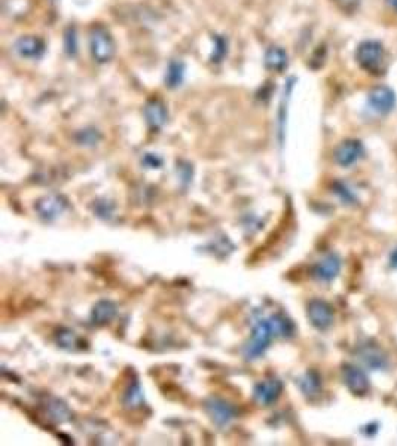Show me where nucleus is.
Listing matches in <instances>:
<instances>
[{"label": "nucleus", "mask_w": 397, "mask_h": 446, "mask_svg": "<svg viewBox=\"0 0 397 446\" xmlns=\"http://www.w3.org/2000/svg\"><path fill=\"white\" fill-rule=\"evenodd\" d=\"M90 52L94 61L106 64L117 54V43L112 33L101 24H94L90 30Z\"/></svg>", "instance_id": "1"}, {"label": "nucleus", "mask_w": 397, "mask_h": 446, "mask_svg": "<svg viewBox=\"0 0 397 446\" xmlns=\"http://www.w3.org/2000/svg\"><path fill=\"white\" fill-rule=\"evenodd\" d=\"M359 66L370 75H383L385 52L384 47L376 40L361 42L356 49Z\"/></svg>", "instance_id": "2"}, {"label": "nucleus", "mask_w": 397, "mask_h": 446, "mask_svg": "<svg viewBox=\"0 0 397 446\" xmlns=\"http://www.w3.org/2000/svg\"><path fill=\"white\" fill-rule=\"evenodd\" d=\"M272 338H276V336H274V334H272L269 321L268 320L259 321L258 326L254 327L252 340L249 343V345H247V349H245L247 358L259 357L265 351V349L268 348Z\"/></svg>", "instance_id": "3"}, {"label": "nucleus", "mask_w": 397, "mask_h": 446, "mask_svg": "<svg viewBox=\"0 0 397 446\" xmlns=\"http://www.w3.org/2000/svg\"><path fill=\"white\" fill-rule=\"evenodd\" d=\"M368 103L370 109L376 112L378 115H387L396 106V95L388 86L379 85L369 91Z\"/></svg>", "instance_id": "4"}, {"label": "nucleus", "mask_w": 397, "mask_h": 446, "mask_svg": "<svg viewBox=\"0 0 397 446\" xmlns=\"http://www.w3.org/2000/svg\"><path fill=\"white\" fill-rule=\"evenodd\" d=\"M342 380L346 387L354 396H365L370 388L368 375L357 366L346 364L342 369Z\"/></svg>", "instance_id": "5"}, {"label": "nucleus", "mask_w": 397, "mask_h": 446, "mask_svg": "<svg viewBox=\"0 0 397 446\" xmlns=\"http://www.w3.org/2000/svg\"><path fill=\"white\" fill-rule=\"evenodd\" d=\"M333 308L328 302L322 299H313L308 303V319H310L311 325L315 329H329L333 323Z\"/></svg>", "instance_id": "6"}, {"label": "nucleus", "mask_w": 397, "mask_h": 446, "mask_svg": "<svg viewBox=\"0 0 397 446\" xmlns=\"http://www.w3.org/2000/svg\"><path fill=\"white\" fill-rule=\"evenodd\" d=\"M363 151V145L359 140H346L335 149V161L341 167H351L352 164H356L361 158Z\"/></svg>", "instance_id": "7"}, {"label": "nucleus", "mask_w": 397, "mask_h": 446, "mask_svg": "<svg viewBox=\"0 0 397 446\" xmlns=\"http://www.w3.org/2000/svg\"><path fill=\"white\" fill-rule=\"evenodd\" d=\"M15 51L23 58L39 60L45 54L47 47L45 42L38 36H21L15 42Z\"/></svg>", "instance_id": "8"}, {"label": "nucleus", "mask_w": 397, "mask_h": 446, "mask_svg": "<svg viewBox=\"0 0 397 446\" xmlns=\"http://www.w3.org/2000/svg\"><path fill=\"white\" fill-rule=\"evenodd\" d=\"M283 390V384L278 380H267L259 382L254 388V399L261 405H271L276 401Z\"/></svg>", "instance_id": "9"}, {"label": "nucleus", "mask_w": 397, "mask_h": 446, "mask_svg": "<svg viewBox=\"0 0 397 446\" xmlns=\"http://www.w3.org/2000/svg\"><path fill=\"white\" fill-rule=\"evenodd\" d=\"M341 271V259L337 255L326 256L314 268V277L320 282H332Z\"/></svg>", "instance_id": "10"}, {"label": "nucleus", "mask_w": 397, "mask_h": 446, "mask_svg": "<svg viewBox=\"0 0 397 446\" xmlns=\"http://www.w3.org/2000/svg\"><path fill=\"white\" fill-rule=\"evenodd\" d=\"M145 118L151 128H154V129L161 128L167 121L165 104L158 99L149 100L145 106Z\"/></svg>", "instance_id": "11"}, {"label": "nucleus", "mask_w": 397, "mask_h": 446, "mask_svg": "<svg viewBox=\"0 0 397 446\" xmlns=\"http://www.w3.org/2000/svg\"><path fill=\"white\" fill-rule=\"evenodd\" d=\"M207 412L213 418V421L219 425L228 424L234 418V409L231 405H228L226 401L213 399L207 404Z\"/></svg>", "instance_id": "12"}, {"label": "nucleus", "mask_w": 397, "mask_h": 446, "mask_svg": "<svg viewBox=\"0 0 397 446\" xmlns=\"http://www.w3.org/2000/svg\"><path fill=\"white\" fill-rule=\"evenodd\" d=\"M360 358L374 371H383L384 367H387V357L381 351V348L376 345H366L361 348Z\"/></svg>", "instance_id": "13"}, {"label": "nucleus", "mask_w": 397, "mask_h": 446, "mask_svg": "<svg viewBox=\"0 0 397 446\" xmlns=\"http://www.w3.org/2000/svg\"><path fill=\"white\" fill-rule=\"evenodd\" d=\"M289 64V57H287V52L280 48V47H271L267 54H265V66L267 69L272 70V72H283V70L287 67Z\"/></svg>", "instance_id": "14"}, {"label": "nucleus", "mask_w": 397, "mask_h": 446, "mask_svg": "<svg viewBox=\"0 0 397 446\" xmlns=\"http://www.w3.org/2000/svg\"><path fill=\"white\" fill-rule=\"evenodd\" d=\"M299 388L302 390L304 395L306 397H315L320 395V390H322V380L319 377V373L310 371L306 372L304 377L299 380Z\"/></svg>", "instance_id": "15"}, {"label": "nucleus", "mask_w": 397, "mask_h": 446, "mask_svg": "<svg viewBox=\"0 0 397 446\" xmlns=\"http://www.w3.org/2000/svg\"><path fill=\"white\" fill-rule=\"evenodd\" d=\"M269 326L276 338H289L293 335L295 326L293 323L283 316H272L269 320Z\"/></svg>", "instance_id": "16"}, {"label": "nucleus", "mask_w": 397, "mask_h": 446, "mask_svg": "<svg viewBox=\"0 0 397 446\" xmlns=\"http://www.w3.org/2000/svg\"><path fill=\"white\" fill-rule=\"evenodd\" d=\"M184 79V64L182 61H171L167 67L165 73V85L169 88H178Z\"/></svg>", "instance_id": "17"}, {"label": "nucleus", "mask_w": 397, "mask_h": 446, "mask_svg": "<svg viewBox=\"0 0 397 446\" xmlns=\"http://www.w3.org/2000/svg\"><path fill=\"white\" fill-rule=\"evenodd\" d=\"M64 203L61 201V198L58 197H48L43 201H40L38 208H39V213L45 217H52V216H57L61 212H63L64 208Z\"/></svg>", "instance_id": "18"}, {"label": "nucleus", "mask_w": 397, "mask_h": 446, "mask_svg": "<svg viewBox=\"0 0 397 446\" xmlns=\"http://www.w3.org/2000/svg\"><path fill=\"white\" fill-rule=\"evenodd\" d=\"M113 316H115L113 303L106 302V301L97 303V307L94 308V312H93V317L95 320L94 323H106V321H109Z\"/></svg>", "instance_id": "19"}, {"label": "nucleus", "mask_w": 397, "mask_h": 446, "mask_svg": "<svg viewBox=\"0 0 397 446\" xmlns=\"http://www.w3.org/2000/svg\"><path fill=\"white\" fill-rule=\"evenodd\" d=\"M64 47H66V52L70 57H75L77 54V36H76L75 27H69L66 30Z\"/></svg>", "instance_id": "20"}, {"label": "nucleus", "mask_w": 397, "mask_h": 446, "mask_svg": "<svg viewBox=\"0 0 397 446\" xmlns=\"http://www.w3.org/2000/svg\"><path fill=\"white\" fill-rule=\"evenodd\" d=\"M339 10L346 11V12H352L359 6L360 0H333Z\"/></svg>", "instance_id": "21"}, {"label": "nucleus", "mask_w": 397, "mask_h": 446, "mask_svg": "<svg viewBox=\"0 0 397 446\" xmlns=\"http://www.w3.org/2000/svg\"><path fill=\"white\" fill-rule=\"evenodd\" d=\"M335 189H337V192L342 197V199L346 201V203H352V201H356L354 194H352V192L347 186L341 185V183H338L337 188H335Z\"/></svg>", "instance_id": "22"}, {"label": "nucleus", "mask_w": 397, "mask_h": 446, "mask_svg": "<svg viewBox=\"0 0 397 446\" xmlns=\"http://www.w3.org/2000/svg\"><path fill=\"white\" fill-rule=\"evenodd\" d=\"M216 42H217V45H216V51H217V54L213 57L215 60L213 61H220V60H222L224 58V55H225V52H226V43H225V40L224 39H220V38H217L216 39Z\"/></svg>", "instance_id": "23"}, {"label": "nucleus", "mask_w": 397, "mask_h": 446, "mask_svg": "<svg viewBox=\"0 0 397 446\" xmlns=\"http://www.w3.org/2000/svg\"><path fill=\"white\" fill-rule=\"evenodd\" d=\"M390 265L393 268H397V249H394L390 255Z\"/></svg>", "instance_id": "24"}, {"label": "nucleus", "mask_w": 397, "mask_h": 446, "mask_svg": "<svg viewBox=\"0 0 397 446\" xmlns=\"http://www.w3.org/2000/svg\"><path fill=\"white\" fill-rule=\"evenodd\" d=\"M387 2H388V3H390V6L393 8V10H394V11H397V0H387Z\"/></svg>", "instance_id": "25"}]
</instances>
